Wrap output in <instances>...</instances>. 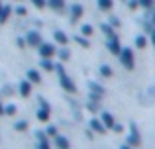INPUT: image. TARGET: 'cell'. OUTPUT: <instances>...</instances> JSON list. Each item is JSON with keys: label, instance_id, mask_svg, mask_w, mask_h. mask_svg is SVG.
Wrapping results in <instances>:
<instances>
[{"label": "cell", "instance_id": "1", "mask_svg": "<svg viewBox=\"0 0 155 149\" xmlns=\"http://www.w3.org/2000/svg\"><path fill=\"white\" fill-rule=\"evenodd\" d=\"M55 71L59 73V80H61V86H63V90L75 94V92H77V86H75V83H73V80L69 79L67 75H65V69H63V65H61V63H57V65H55Z\"/></svg>", "mask_w": 155, "mask_h": 149}, {"label": "cell", "instance_id": "2", "mask_svg": "<svg viewBox=\"0 0 155 149\" xmlns=\"http://www.w3.org/2000/svg\"><path fill=\"white\" fill-rule=\"evenodd\" d=\"M120 63L126 67L128 71H134L136 69V57H134V51L130 49V47H122V51H120Z\"/></svg>", "mask_w": 155, "mask_h": 149}, {"label": "cell", "instance_id": "3", "mask_svg": "<svg viewBox=\"0 0 155 149\" xmlns=\"http://www.w3.org/2000/svg\"><path fill=\"white\" fill-rule=\"evenodd\" d=\"M41 34L39 31H35V30H31V31H28V35H26V45H31V47H39L41 45Z\"/></svg>", "mask_w": 155, "mask_h": 149}, {"label": "cell", "instance_id": "4", "mask_svg": "<svg viewBox=\"0 0 155 149\" xmlns=\"http://www.w3.org/2000/svg\"><path fill=\"white\" fill-rule=\"evenodd\" d=\"M128 143H130L132 147H140V145H141V135H140V131H137L136 124H132V126H130V138H128Z\"/></svg>", "mask_w": 155, "mask_h": 149}, {"label": "cell", "instance_id": "5", "mask_svg": "<svg viewBox=\"0 0 155 149\" xmlns=\"http://www.w3.org/2000/svg\"><path fill=\"white\" fill-rule=\"evenodd\" d=\"M38 49H39V55H41L43 59H51L53 55L57 53V51H55V45H53V43H45V41H41V45H39Z\"/></svg>", "mask_w": 155, "mask_h": 149}, {"label": "cell", "instance_id": "6", "mask_svg": "<svg viewBox=\"0 0 155 149\" xmlns=\"http://www.w3.org/2000/svg\"><path fill=\"white\" fill-rule=\"evenodd\" d=\"M35 138H38V149H51L49 147V138H47L45 130L43 131H35Z\"/></svg>", "mask_w": 155, "mask_h": 149}, {"label": "cell", "instance_id": "7", "mask_svg": "<svg viewBox=\"0 0 155 149\" xmlns=\"http://www.w3.org/2000/svg\"><path fill=\"white\" fill-rule=\"evenodd\" d=\"M83 14H84V8L81 6V4H73L71 6V22L73 24L79 22V20L83 18Z\"/></svg>", "mask_w": 155, "mask_h": 149}, {"label": "cell", "instance_id": "8", "mask_svg": "<svg viewBox=\"0 0 155 149\" xmlns=\"http://www.w3.org/2000/svg\"><path fill=\"white\" fill-rule=\"evenodd\" d=\"M108 49H110V53H112V55H120L122 45H120V41H118V35L108 39Z\"/></svg>", "mask_w": 155, "mask_h": 149}, {"label": "cell", "instance_id": "9", "mask_svg": "<svg viewBox=\"0 0 155 149\" xmlns=\"http://www.w3.org/2000/svg\"><path fill=\"white\" fill-rule=\"evenodd\" d=\"M47 4H49V8L53 12H65V8H67V4H65V0H47Z\"/></svg>", "mask_w": 155, "mask_h": 149}, {"label": "cell", "instance_id": "10", "mask_svg": "<svg viewBox=\"0 0 155 149\" xmlns=\"http://www.w3.org/2000/svg\"><path fill=\"white\" fill-rule=\"evenodd\" d=\"M91 130L96 131V134H106V126L102 124V120H96V118L91 120Z\"/></svg>", "mask_w": 155, "mask_h": 149}, {"label": "cell", "instance_id": "11", "mask_svg": "<svg viewBox=\"0 0 155 149\" xmlns=\"http://www.w3.org/2000/svg\"><path fill=\"white\" fill-rule=\"evenodd\" d=\"M18 92L22 96H30L31 94V83L30 80H22V83L18 84Z\"/></svg>", "mask_w": 155, "mask_h": 149}, {"label": "cell", "instance_id": "12", "mask_svg": "<svg viewBox=\"0 0 155 149\" xmlns=\"http://www.w3.org/2000/svg\"><path fill=\"white\" fill-rule=\"evenodd\" d=\"M55 147L57 149H71V143H69V139L63 138V135H55Z\"/></svg>", "mask_w": 155, "mask_h": 149}, {"label": "cell", "instance_id": "13", "mask_svg": "<svg viewBox=\"0 0 155 149\" xmlns=\"http://www.w3.org/2000/svg\"><path fill=\"white\" fill-rule=\"evenodd\" d=\"M100 120H102V124L106 126V130H108V128H112L114 124H116V122H114V116L110 114V112H102V114H100Z\"/></svg>", "mask_w": 155, "mask_h": 149}, {"label": "cell", "instance_id": "14", "mask_svg": "<svg viewBox=\"0 0 155 149\" xmlns=\"http://www.w3.org/2000/svg\"><path fill=\"white\" fill-rule=\"evenodd\" d=\"M53 37H55V41L61 43V45H67V41H69V35L65 34V31H61V30H57L55 34H53Z\"/></svg>", "mask_w": 155, "mask_h": 149}, {"label": "cell", "instance_id": "15", "mask_svg": "<svg viewBox=\"0 0 155 149\" xmlns=\"http://www.w3.org/2000/svg\"><path fill=\"white\" fill-rule=\"evenodd\" d=\"M28 80L34 83V84H39V83H41V75H39L35 69H30V71H28Z\"/></svg>", "mask_w": 155, "mask_h": 149}, {"label": "cell", "instance_id": "16", "mask_svg": "<svg viewBox=\"0 0 155 149\" xmlns=\"http://www.w3.org/2000/svg\"><path fill=\"white\" fill-rule=\"evenodd\" d=\"M10 14H12V8L8 6V4H2V10H0V22H8V18H10Z\"/></svg>", "mask_w": 155, "mask_h": 149}, {"label": "cell", "instance_id": "17", "mask_svg": "<svg viewBox=\"0 0 155 149\" xmlns=\"http://www.w3.org/2000/svg\"><path fill=\"white\" fill-rule=\"evenodd\" d=\"M88 88H91V92H94V94H98V96H104V86H100L98 83H94V80H92V83H88Z\"/></svg>", "mask_w": 155, "mask_h": 149}, {"label": "cell", "instance_id": "18", "mask_svg": "<svg viewBox=\"0 0 155 149\" xmlns=\"http://www.w3.org/2000/svg\"><path fill=\"white\" fill-rule=\"evenodd\" d=\"M49 114H51V108H39V110H38V120H41V122H49Z\"/></svg>", "mask_w": 155, "mask_h": 149}, {"label": "cell", "instance_id": "19", "mask_svg": "<svg viewBox=\"0 0 155 149\" xmlns=\"http://www.w3.org/2000/svg\"><path fill=\"white\" fill-rule=\"evenodd\" d=\"M96 4H98V8H100V10L108 12V10H112V6H114V0H96Z\"/></svg>", "mask_w": 155, "mask_h": 149}, {"label": "cell", "instance_id": "20", "mask_svg": "<svg viewBox=\"0 0 155 149\" xmlns=\"http://www.w3.org/2000/svg\"><path fill=\"white\" fill-rule=\"evenodd\" d=\"M102 31L106 34V37H116V31H114V28L110 26V24H102Z\"/></svg>", "mask_w": 155, "mask_h": 149}, {"label": "cell", "instance_id": "21", "mask_svg": "<svg viewBox=\"0 0 155 149\" xmlns=\"http://www.w3.org/2000/svg\"><path fill=\"white\" fill-rule=\"evenodd\" d=\"M145 45H147V39H145V35H137V37H136V47H137V49H143Z\"/></svg>", "mask_w": 155, "mask_h": 149}, {"label": "cell", "instance_id": "22", "mask_svg": "<svg viewBox=\"0 0 155 149\" xmlns=\"http://www.w3.org/2000/svg\"><path fill=\"white\" fill-rule=\"evenodd\" d=\"M14 130H16V131H26V130H28V122H26V120H20V122H16V124H14Z\"/></svg>", "mask_w": 155, "mask_h": 149}, {"label": "cell", "instance_id": "23", "mask_svg": "<svg viewBox=\"0 0 155 149\" xmlns=\"http://www.w3.org/2000/svg\"><path fill=\"white\" fill-rule=\"evenodd\" d=\"M41 67H43L45 71H55V65H53L51 59H43V61H41Z\"/></svg>", "mask_w": 155, "mask_h": 149}, {"label": "cell", "instance_id": "24", "mask_svg": "<svg viewBox=\"0 0 155 149\" xmlns=\"http://www.w3.org/2000/svg\"><path fill=\"white\" fill-rule=\"evenodd\" d=\"M81 34H83L84 37H91V35H92V26H88V24H84V26L81 28Z\"/></svg>", "mask_w": 155, "mask_h": 149}, {"label": "cell", "instance_id": "25", "mask_svg": "<svg viewBox=\"0 0 155 149\" xmlns=\"http://www.w3.org/2000/svg\"><path fill=\"white\" fill-rule=\"evenodd\" d=\"M75 41L79 43L81 47H88V45H91V43H88V39L84 37V35H77V37H75Z\"/></svg>", "mask_w": 155, "mask_h": 149}, {"label": "cell", "instance_id": "26", "mask_svg": "<svg viewBox=\"0 0 155 149\" xmlns=\"http://www.w3.org/2000/svg\"><path fill=\"white\" fill-rule=\"evenodd\" d=\"M100 75L106 76V79H110V76H112V69H110L108 65H102V67H100Z\"/></svg>", "mask_w": 155, "mask_h": 149}, {"label": "cell", "instance_id": "27", "mask_svg": "<svg viewBox=\"0 0 155 149\" xmlns=\"http://www.w3.org/2000/svg\"><path fill=\"white\" fill-rule=\"evenodd\" d=\"M57 55H59V57L63 59V61H67V59L71 57V51H69V49H65V47H63L61 51H57Z\"/></svg>", "mask_w": 155, "mask_h": 149}, {"label": "cell", "instance_id": "28", "mask_svg": "<svg viewBox=\"0 0 155 149\" xmlns=\"http://www.w3.org/2000/svg\"><path fill=\"white\" fill-rule=\"evenodd\" d=\"M4 114L14 116V114H16V106H14V104H8V106H4Z\"/></svg>", "mask_w": 155, "mask_h": 149}, {"label": "cell", "instance_id": "29", "mask_svg": "<svg viewBox=\"0 0 155 149\" xmlns=\"http://www.w3.org/2000/svg\"><path fill=\"white\" fill-rule=\"evenodd\" d=\"M31 4H34L35 8H39V10H41V8L47 6V0H31Z\"/></svg>", "mask_w": 155, "mask_h": 149}, {"label": "cell", "instance_id": "30", "mask_svg": "<svg viewBox=\"0 0 155 149\" xmlns=\"http://www.w3.org/2000/svg\"><path fill=\"white\" fill-rule=\"evenodd\" d=\"M137 4H140L141 8H151L153 6V0H137Z\"/></svg>", "mask_w": 155, "mask_h": 149}, {"label": "cell", "instance_id": "31", "mask_svg": "<svg viewBox=\"0 0 155 149\" xmlns=\"http://www.w3.org/2000/svg\"><path fill=\"white\" fill-rule=\"evenodd\" d=\"M45 134H47V138H49V135H57V128L55 126H47Z\"/></svg>", "mask_w": 155, "mask_h": 149}, {"label": "cell", "instance_id": "32", "mask_svg": "<svg viewBox=\"0 0 155 149\" xmlns=\"http://www.w3.org/2000/svg\"><path fill=\"white\" fill-rule=\"evenodd\" d=\"M110 26H112V28H118V26H120V20H118L116 16H112V18H110Z\"/></svg>", "mask_w": 155, "mask_h": 149}, {"label": "cell", "instance_id": "33", "mask_svg": "<svg viewBox=\"0 0 155 149\" xmlns=\"http://www.w3.org/2000/svg\"><path fill=\"white\" fill-rule=\"evenodd\" d=\"M128 6H130V10H136V8H140V4H137V0H130Z\"/></svg>", "mask_w": 155, "mask_h": 149}, {"label": "cell", "instance_id": "34", "mask_svg": "<svg viewBox=\"0 0 155 149\" xmlns=\"http://www.w3.org/2000/svg\"><path fill=\"white\" fill-rule=\"evenodd\" d=\"M112 130L116 131V134H122V131H124V128H122L120 124H114V126H112Z\"/></svg>", "mask_w": 155, "mask_h": 149}, {"label": "cell", "instance_id": "35", "mask_svg": "<svg viewBox=\"0 0 155 149\" xmlns=\"http://www.w3.org/2000/svg\"><path fill=\"white\" fill-rule=\"evenodd\" d=\"M16 14H18V16H26V8H24V6H18V8H16Z\"/></svg>", "mask_w": 155, "mask_h": 149}, {"label": "cell", "instance_id": "36", "mask_svg": "<svg viewBox=\"0 0 155 149\" xmlns=\"http://www.w3.org/2000/svg\"><path fill=\"white\" fill-rule=\"evenodd\" d=\"M16 43H18V47H24V45H26V39H22V37H18V41H16Z\"/></svg>", "mask_w": 155, "mask_h": 149}, {"label": "cell", "instance_id": "37", "mask_svg": "<svg viewBox=\"0 0 155 149\" xmlns=\"http://www.w3.org/2000/svg\"><path fill=\"white\" fill-rule=\"evenodd\" d=\"M120 149H132V145H130V143H124V145H122Z\"/></svg>", "mask_w": 155, "mask_h": 149}, {"label": "cell", "instance_id": "38", "mask_svg": "<svg viewBox=\"0 0 155 149\" xmlns=\"http://www.w3.org/2000/svg\"><path fill=\"white\" fill-rule=\"evenodd\" d=\"M151 43H153V45H155V30L151 31Z\"/></svg>", "mask_w": 155, "mask_h": 149}, {"label": "cell", "instance_id": "39", "mask_svg": "<svg viewBox=\"0 0 155 149\" xmlns=\"http://www.w3.org/2000/svg\"><path fill=\"white\" fill-rule=\"evenodd\" d=\"M0 116H4V106L0 104Z\"/></svg>", "mask_w": 155, "mask_h": 149}, {"label": "cell", "instance_id": "40", "mask_svg": "<svg viewBox=\"0 0 155 149\" xmlns=\"http://www.w3.org/2000/svg\"><path fill=\"white\" fill-rule=\"evenodd\" d=\"M0 10H2V4H0Z\"/></svg>", "mask_w": 155, "mask_h": 149}, {"label": "cell", "instance_id": "41", "mask_svg": "<svg viewBox=\"0 0 155 149\" xmlns=\"http://www.w3.org/2000/svg\"><path fill=\"white\" fill-rule=\"evenodd\" d=\"M153 22H155V16H153Z\"/></svg>", "mask_w": 155, "mask_h": 149}]
</instances>
